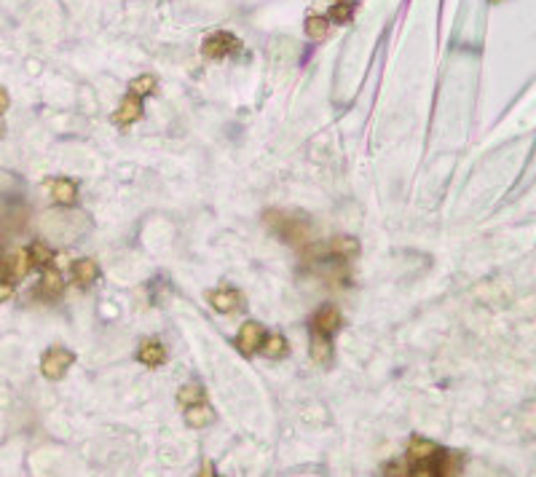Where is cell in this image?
<instances>
[{
  "label": "cell",
  "mask_w": 536,
  "mask_h": 477,
  "mask_svg": "<svg viewBox=\"0 0 536 477\" xmlns=\"http://www.w3.org/2000/svg\"><path fill=\"white\" fill-rule=\"evenodd\" d=\"M242 49V40L236 35H231V33H225V30H220V33H212V35L204 38V43H201V54L207 57V60H223V57H228V54H233V51Z\"/></svg>",
  "instance_id": "cell-2"
},
{
  "label": "cell",
  "mask_w": 536,
  "mask_h": 477,
  "mask_svg": "<svg viewBox=\"0 0 536 477\" xmlns=\"http://www.w3.org/2000/svg\"><path fill=\"white\" fill-rule=\"evenodd\" d=\"M239 301H242V295L236 293V290H218V293H209V303H212V308L220 311V314L233 311V308L239 306Z\"/></svg>",
  "instance_id": "cell-11"
},
{
  "label": "cell",
  "mask_w": 536,
  "mask_h": 477,
  "mask_svg": "<svg viewBox=\"0 0 536 477\" xmlns=\"http://www.w3.org/2000/svg\"><path fill=\"white\" fill-rule=\"evenodd\" d=\"M260 352L266 357H271V359H277V357H287V341L281 338V335H268V338H263L260 341Z\"/></svg>",
  "instance_id": "cell-16"
},
{
  "label": "cell",
  "mask_w": 536,
  "mask_h": 477,
  "mask_svg": "<svg viewBox=\"0 0 536 477\" xmlns=\"http://www.w3.org/2000/svg\"><path fill=\"white\" fill-rule=\"evenodd\" d=\"M330 354H333V346H330L328 335L311 327V359L322 365V362H328L330 359Z\"/></svg>",
  "instance_id": "cell-13"
},
{
  "label": "cell",
  "mask_w": 536,
  "mask_h": 477,
  "mask_svg": "<svg viewBox=\"0 0 536 477\" xmlns=\"http://www.w3.org/2000/svg\"><path fill=\"white\" fill-rule=\"evenodd\" d=\"M343 319H341V311L335 306H322L317 311V317H314V330L325 332V335H335V332L341 330Z\"/></svg>",
  "instance_id": "cell-5"
},
{
  "label": "cell",
  "mask_w": 536,
  "mask_h": 477,
  "mask_svg": "<svg viewBox=\"0 0 536 477\" xmlns=\"http://www.w3.org/2000/svg\"><path fill=\"white\" fill-rule=\"evenodd\" d=\"M156 89V78L153 75H140V78H134L132 84H129V94H134V97H145V94H150Z\"/></svg>",
  "instance_id": "cell-22"
},
{
  "label": "cell",
  "mask_w": 536,
  "mask_h": 477,
  "mask_svg": "<svg viewBox=\"0 0 536 477\" xmlns=\"http://www.w3.org/2000/svg\"><path fill=\"white\" fill-rule=\"evenodd\" d=\"M49 188L54 201H60V204H73L75 196H78V188H75L73 180H51Z\"/></svg>",
  "instance_id": "cell-12"
},
{
  "label": "cell",
  "mask_w": 536,
  "mask_h": 477,
  "mask_svg": "<svg viewBox=\"0 0 536 477\" xmlns=\"http://www.w3.org/2000/svg\"><path fill=\"white\" fill-rule=\"evenodd\" d=\"M185 421H188V427L204 429L207 424H212V421H215V413H212V408H209V405H204V400H201V403L188 405V410H185Z\"/></svg>",
  "instance_id": "cell-9"
},
{
  "label": "cell",
  "mask_w": 536,
  "mask_h": 477,
  "mask_svg": "<svg viewBox=\"0 0 536 477\" xmlns=\"http://www.w3.org/2000/svg\"><path fill=\"white\" fill-rule=\"evenodd\" d=\"M73 352H67L62 346H51L49 352L43 354V359H40V373L51 381H60L67 373V367L73 365Z\"/></svg>",
  "instance_id": "cell-3"
},
{
  "label": "cell",
  "mask_w": 536,
  "mask_h": 477,
  "mask_svg": "<svg viewBox=\"0 0 536 477\" xmlns=\"http://www.w3.org/2000/svg\"><path fill=\"white\" fill-rule=\"evenodd\" d=\"M30 255L27 252H13V255H9V279L16 281L22 279L27 271H30Z\"/></svg>",
  "instance_id": "cell-15"
},
{
  "label": "cell",
  "mask_w": 536,
  "mask_h": 477,
  "mask_svg": "<svg viewBox=\"0 0 536 477\" xmlns=\"http://www.w3.org/2000/svg\"><path fill=\"white\" fill-rule=\"evenodd\" d=\"M260 341H263V327L257 325V322H244L242 330H239V338H236V343H239V349H242V354H255L257 349H260Z\"/></svg>",
  "instance_id": "cell-4"
},
{
  "label": "cell",
  "mask_w": 536,
  "mask_h": 477,
  "mask_svg": "<svg viewBox=\"0 0 536 477\" xmlns=\"http://www.w3.org/2000/svg\"><path fill=\"white\" fill-rule=\"evenodd\" d=\"M6 111H9V94L0 89V116H3Z\"/></svg>",
  "instance_id": "cell-25"
},
{
  "label": "cell",
  "mask_w": 536,
  "mask_h": 477,
  "mask_svg": "<svg viewBox=\"0 0 536 477\" xmlns=\"http://www.w3.org/2000/svg\"><path fill=\"white\" fill-rule=\"evenodd\" d=\"M306 33H308V38H314V40H322V38H328L330 19H328V16H317V13H311V16L306 19Z\"/></svg>",
  "instance_id": "cell-18"
},
{
  "label": "cell",
  "mask_w": 536,
  "mask_h": 477,
  "mask_svg": "<svg viewBox=\"0 0 536 477\" xmlns=\"http://www.w3.org/2000/svg\"><path fill=\"white\" fill-rule=\"evenodd\" d=\"M491 3H501V0H491Z\"/></svg>",
  "instance_id": "cell-27"
},
{
  "label": "cell",
  "mask_w": 536,
  "mask_h": 477,
  "mask_svg": "<svg viewBox=\"0 0 536 477\" xmlns=\"http://www.w3.org/2000/svg\"><path fill=\"white\" fill-rule=\"evenodd\" d=\"M0 279H9V255H0Z\"/></svg>",
  "instance_id": "cell-24"
},
{
  "label": "cell",
  "mask_w": 536,
  "mask_h": 477,
  "mask_svg": "<svg viewBox=\"0 0 536 477\" xmlns=\"http://www.w3.org/2000/svg\"><path fill=\"white\" fill-rule=\"evenodd\" d=\"M27 255H30V263L33 266H51V260H54V252H51L46 245H40V242H35V245L27 249Z\"/></svg>",
  "instance_id": "cell-20"
},
{
  "label": "cell",
  "mask_w": 536,
  "mask_h": 477,
  "mask_svg": "<svg viewBox=\"0 0 536 477\" xmlns=\"http://www.w3.org/2000/svg\"><path fill=\"white\" fill-rule=\"evenodd\" d=\"M354 16V3H349V0H343V3H335L333 9H330L328 19L330 22H335V25H349Z\"/></svg>",
  "instance_id": "cell-19"
},
{
  "label": "cell",
  "mask_w": 536,
  "mask_h": 477,
  "mask_svg": "<svg viewBox=\"0 0 536 477\" xmlns=\"http://www.w3.org/2000/svg\"><path fill=\"white\" fill-rule=\"evenodd\" d=\"M204 400V389L199 386V383H185L183 389L177 392V403L183 405V408H188V405L194 403H201Z\"/></svg>",
  "instance_id": "cell-21"
},
{
  "label": "cell",
  "mask_w": 536,
  "mask_h": 477,
  "mask_svg": "<svg viewBox=\"0 0 536 477\" xmlns=\"http://www.w3.org/2000/svg\"><path fill=\"white\" fill-rule=\"evenodd\" d=\"M263 220L271 231L277 233L279 239L290 242V245H303L311 233V225L301 212H279V209H268L263 215Z\"/></svg>",
  "instance_id": "cell-1"
},
{
  "label": "cell",
  "mask_w": 536,
  "mask_h": 477,
  "mask_svg": "<svg viewBox=\"0 0 536 477\" xmlns=\"http://www.w3.org/2000/svg\"><path fill=\"white\" fill-rule=\"evenodd\" d=\"M137 359L147 367H159V365H164L167 352H164V346H161L159 341H143L140 352H137Z\"/></svg>",
  "instance_id": "cell-10"
},
{
  "label": "cell",
  "mask_w": 536,
  "mask_h": 477,
  "mask_svg": "<svg viewBox=\"0 0 536 477\" xmlns=\"http://www.w3.org/2000/svg\"><path fill=\"white\" fill-rule=\"evenodd\" d=\"M3 132H6V126H3V121H0V137H3Z\"/></svg>",
  "instance_id": "cell-26"
},
{
  "label": "cell",
  "mask_w": 536,
  "mask_h": 477,
  "mask_svg": "<svg viewBox=\"0 0 536 477\" xmlns=\"http://www.w3.org/2000/svg\"><path fill=\"white\" fill-rule=\"evenodd\" d=\"M99 276V266L94 257H81V260H75L73 263V279L81 284V287H89V284H94Z\"/></svg>",
  "instance_id": "cell-8"
},
{
  "label": "cell",
  "mask_w": 536,
  "mask_h": 477,
  "mask_svg": "<svg viewBox=\"0 0 536 477\" xmlns=\"http://www.w3.org/2000/svg\"><path fill=\"white\" fill-rule=\"evenodd\" d=\"M322 249L330 252V255L341 257V260H352V257L359 255V242L354 236H333Z\"/></svg>",
  "instance_id": "cell-6"
},
{
  "label": "cell",
  "mask_w": 536,
  "mask_h": 477,
  "mask_svg": "<svg viewBox=\"0 0 536 477\" xmlns=\"http://www.w3.org/2000/svg\"><path fill=\"white\" fill-rule=\"evenodd\" d=\"M435 451H437V445L429 440H421V437H413V440L408 442V459L411 461H424Z\"/></svg>",
  "instance_id": "cell-14"
},
{
  "label": "cell",
  "mask_w": 536,
  "mask_h": 477,
  "mask_svg": "<svg viewBox=\"0 0 536 477\" xmlns=\"http://www.w3.org/2000/svg\"><path fill=\"white\" fill-rule=\"evenodd\" d=\"M13 295V281L11 279H0V303L9 301Z\"/></svg>",
  "instance_id": "cell-23"
},
{
  "label": "cell",
  "mask_w": 536,
  "mask_h": 477,
  "mask_svg": "<svg viewBox=\"0 0 536 477\" xmlns=\"http://www.w3.org/2000/svg\"><path fill=\"white\" fill-rule=\"evenodd\" d=\"M140 116H143V99L134 97V94H126L121 102V108H118L116 116H113V121L118 123V126H129V123H134Z\"/></svg>",
  "instance_id": "cell-7"
},
{
  "label": "cell",
  "mask_w": 536,
  "mask_h": 477,
  "mask_svg": "<svg viewBox=\"0 0 536 477\" xmlns=\"http://www.w3.org/2000/svg\"><path fill=\"white\" fill-rule=\"evenodd\" d=\"M62 287H65V279L60 276V271L46 266V274H43V281H40V293L54 298V295L62 293Z\"/></svg>",
  "instance_id": "cell-17"
}]
</instances>
